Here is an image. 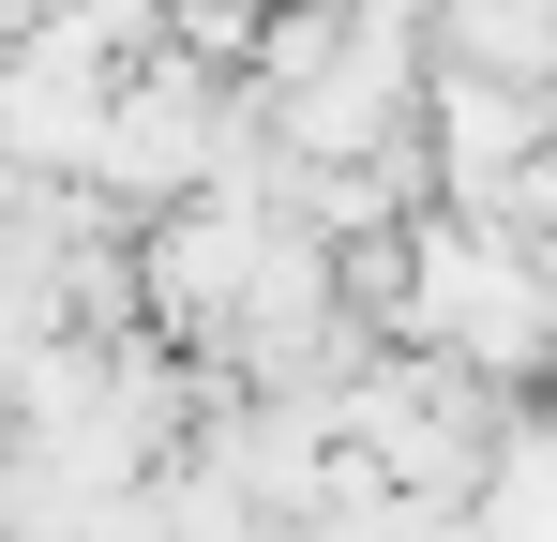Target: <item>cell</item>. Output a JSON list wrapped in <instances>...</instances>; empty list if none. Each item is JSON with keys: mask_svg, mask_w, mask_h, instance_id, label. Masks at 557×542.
Returning <instances> with one entry per match:
<instances>
[{"mask_svg": "<svg viewBox=\"0 0 557 542\" xmlns=\"http://www.w3.org/2000/svg\"><path fill=\"white\" fill-rule=\"evenodd\" d=\"M467 61H497V76H528V61H557V0H453Z\"/></svg>", "mask_w": 557, "mask_h": 542, "instance_id": "1", "label": "cell"}]
</instances>
